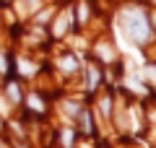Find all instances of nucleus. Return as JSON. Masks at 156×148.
Returning <instances> with one entry per match:
<instances>
[{"mask_svg": "<svg viewBox=\"0 0 156 148\" xmlns=\"http://www.w3.org/2000/svg\"><path fill=\"white\" fill-rule=\"evenodd\" d=\"M117 29L125 31L133 42H146V39L151 37V26H148V21H146V13L138 11V8H128V11L120 13Z\"/></svg>", "mask_w": 156, "mask_h": 148, "instance_id": "obj_1", "label": "nucleus"}, {"mask_svg": "<svg viewBox=\"0 0 156 148\" xmlns=\"http://www.w3.org/2000/svg\"><path fill=\"white\" fill-rule=\"evenodd\" d=\"M99 55L104 57V60H109V57H112V52L107 49V44H99Z\"/></svg>", "mask_w": 156, "mask_h": 148, "instance_id": "obj_9", "label": "nucleus"}, {"mask_svg": "<svg viewBox=\"0 0 156 148\" xmlns=\"http://www.w3.org/2000/svg\"><path fill=\"white\" fill-rule=\"evenodd\" d=\"M68 21H70V13H62V16L57 18V23H55V37H62V34H65Z\"/></svg>", "mask_w": 156, "mask_h": 148, "instance_id": "obj_2", "label": "nucleus"}, {"mask_svg": "<svg viewBox=\"0 0 156 148\" xmlns=\"http://www.w3.org/2000/svg\"><path fill=\"white\" fill-rule=\"evenodd\" d=\"M29 3H31V8H34V3H37V0H29Z\"/></svg>", "mask_w": 156, "mask_h": 148, "instance_id": "obj_13", "label": "nucleus"}, {"mask_svg": "<svg viewBox=\"0 0 156 148\" xmlns=\"http://www.w3.org/2000/svg\"><path fill=\"white\" fill-rule=\"evenodd\" d=\"M8 99H11V101H18V99H21V96H18V86H16V83L8 86Z\"/></svg>", "mask_w": 156, "mask_h": 148, "instance_id": "obj_6", "label": "nucleus"}, {"mask_svg": "<svg viewBox=\"0 0 156 148\" xmlns=\"http://www.w3.org/2000/svg\"><path fill=\"white\" fill-rule=\"evenodd\" d=\"M128 86H130V88H133V91H138V93H146V88H143V86H140V83H138V81H128Z\"/></svg>", "mask_w": 156, "mask_h": 148, "instance_id": "obj_8", "label": "nucleus"}, {"mask_svg": "<svg viewBox=\"0 0 156 148\" xmlns=\"http://www.w3.org/2000/svg\"><path fill=\"white\" fill-rule=\"evenodd\" d=\"M96 81H99V73L91 68V70H89V88H94V86H96Z\"/></svg>", "mask_w": 156, "mask_h": 148, "instance_id": "obj_7", "label": "nucleus"}, {"mask_svg": "<svg viewBox=\"0 0 156 148\" xmlns=\"http://www.w3.org/2000/svg\"><path fill=\"white\" fill-rule=\"evenodd\" d=\"M60 68H62L65 73H76V70H78V60L68 55V57H62V60H60Z\"/></svg>", "mask_w": 156, "mask_h": 148, "instance_id": "obj_3", "label": "nucleus"}, {"mask_svg": "<svg viewBox=\"0 0 156 148\" xmlns=\"http://www.w3.org/2000/svg\"><path fill=\"white\" fill-rule=\"evenodd\" d=\"M26 101H29V107H34L37 112H42V109H44V104H42V99H39V96H34V93H31V96L26 99Z\"/></svg>", "mask_w": 156, "mask_h": 148, "instance_id": "obj_4", "label": "nucleus"}, {"mask_svg": "<svg viewBox=\"0 0 156 148\" xmlns=\"http://www.w3.org/2000/svg\"><path fill=\"white\" fill-rule=\"evenodd\" d=\"M62 143H65V146H70V143H73V132H70V130L62 132Z\"/></svg>", "mask_w": 156, "mask_h": 148, "instance_id": "obj_10", "label": "nucleus"}, {"mask_svg": "<svg viewBox=\"0 0 156 148\" xmlns=\"http://www.w3.org/2000/svg\"><path fill=\"white\" fill-rule=\"evenodd\" d=\"M18 70H21L23 76H31V73H34V65H29L26 60H18Z\"/></svg>", "mask_w": 156, "mask_h": 148, "instance_id": "obj_5", "label": "nucleus"}, {"mask_svg": "<svg viewBox=\"0 0 156 148\" xmlns=\"http://www.w3.org/2000/svg\"><path fill=\"white\" fill-rule=\"evenodd\" d=\"M143 76L148 78V81H154V76H156V73H154V68H151V65H146V73H143Z\"/></svg>", "mask_w": 156, "mask_h": 148, "instance_id": "obj_11", "label": "nucleus"}, {"mask_svg": "<svg viewBox=\"0 0 156 148\" xmlns=\"http://www.w3.org/2000/svg\"><path fill=\"white\" fill-rule=\"evenodd\" d=\"M8 68H5V57H3V52H0V73H5Z\"/></svg>", "mask_w": 156, "mask_h": 148, "instance_id": "obj_12", "label": "nucleus"}]
</instances>
